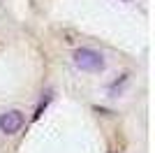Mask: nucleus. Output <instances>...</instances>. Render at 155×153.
I'll return each instance as SVG.
<instances>
[{"instance_id":"obj_1","label":"nucleus","mask_w":155,"mask_h":153,"mask_svg":"<svg viewBox=\"0 0 155 153\" xmlns=\"http://www.w3.org/2000/svg\"><path fill=\"white\" fill-rule=\"evenodd\" d=\"M74 65L84 72H102L104 70V58L95 49L81 46V49L74 51Z\"/></svg>"},{"instance_id":"obj_2","label":"nucleus","mask_w":155,"mask_h":153,"mask_svg":"<svg viewBox=\"0 0 155 153\" xmlns=\"http://www.w3.org/2000/svg\"><path fill=\"white\" fill-rule=\"evenodd\" d=\"M23 123H26V116H23V111H19V109H12V111L0 114V130L7 132V134L19 132L21 127H23Z\"/></svg>"}]
</instances>
